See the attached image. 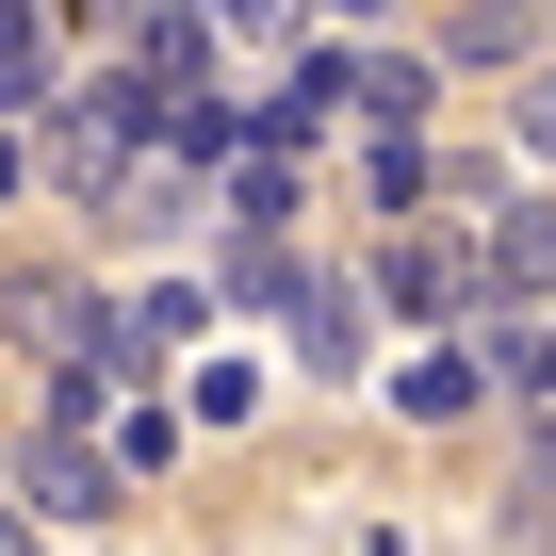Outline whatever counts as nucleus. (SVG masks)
<instances>
[{
	"mask_svg": "<svg viewBox=\"0 0 556 556\" xmlns=\"http://www.w3.org/2000/svg\"><path fill=\"white\" fill-rule=\"evenodd\" d=\"M556 540V426H523V475H507V556Z\"/></svg>",
	"mask_w": 556,
	"mask_h": 556,
	"instance_id": "obj_13",
	"label": "nucleus"
},
{
	"mask_svg": "<svg viewBox=\"0 0 556 556\" xmlns=\"http://www.w3.org/2000/svg\"><path fill=\"white\" fill-rule=\"evenodd\" d=\"M377 312H409V328H491L475 229H393V245H377Z\"/></svg>",
	"mask_w": 556,
	"mask_h": 556,
	"instance_id": "obj_2",
	"label": "nucleus"
},
{
	"mask_svg": "<svg viewBox=\"0 0 556 556\" xmlns=\"http://www.w3.org/2000/svg\"><path fill=\"white\" fill-rule=\"evenodd\" d=\"M0 491H17V475H0Z\"/></svg>",
	"mask_w": 556,
	"mask_h": 556,
	"instance_id": "obj_20",
	"label": "nucleus"
},
{
	"mask_svg": "<svg viewBox=\"0 0 556 556\" xmlns=\"http://www.w3.org/2000/svg\"><path fill=\"white\" fill-rule=\"evenodd\" d=\"M295 361H312V377H361V295H344L328 262L295 278Z\"/></svg>",
	"mask_w": 556,
	"mask_h": 556,
	"instance_id": "obj_10",
	"label": "nucleus"
},
{
	"mask_svg": "<svg viewBox=\"0 0 556 556\" xmlns=\"http://www.w3.org/2000/svg\"><path fill=\"white\" fill-rule=\"evenodd\" d=\"M66 83H50V17L34 0H0V115H50Z\"/></svg>",
	"mask_w": 556,
	"mask_h": 556,
	"instance_id": "obj_11",
	"label": "nucleus"
},
{
	"mask_svg": "<svg viewBox=\"0 0 556 556\" xmlns=\"http://www.w3.org/2000/svg\"><path fill=\"white\" fill-rule=\"evenodd\" d=\"M426 99H442V50H409V34L361 50V115H377L361 148H426Z\"/></svg>",
	"mask_w": 556,
	"mask_h": 556,
	"instance_id": "obj_6",
	"label": "nucleus"
},
{
	"mask_svg": "<svg viewBox=\"0 0 556 556\" xmlns=\"http://www.w3.org/2000/svg\"><path fill=\"white\" fill-rule=\"evenodd\" d=\"M197 17H213V34H262V17H295V0H197Z\"/></svg>",
	"mask_w": 556,
	"mask_h": 556,
	"instance_id": "obj_18",
	"label": "nucleus"
},
{
	"mask_svg": "<svg viewBox=\"0 0 556 556\" xmlns=\"http://www.w3.org/2000/svg\"><path fill=\"white\" fill-rule=\"evenodd\" d=\"M475 262H491V312H556V197H507L475 229Z\"/></svg>",
	"mask_w": 556,
	"mask_h": 556,
	"instance_id": "obj_5",
	"label": "nucleus"
},
{
	"mask_svg": "<svg viewBox=\"0 0 556 556\" xmlns=\"http://www.w3.org/2000/svg\"><path fill=\"white\" fill-rule=\"evenodd\" d=\"M426 50H442V66H491V83H523V66H540V0H458Z\"/></svg>",
	"mask_w": 556,
	"mask_h": 556,
	"instance_id": "obj_7",
	"label": "nucleus"
},
{
	"mask_svg": "<svg viewBox=\"0 0 556 556\" xmlns=\"http://www.w3.org/2000/svg\"><path fill=\"white\" fill-rule=\"evenodd\" d=\"M262 393H278V377H262L245 344H229V361H197V426H262Z\"/></svg>",
	"mask_w": 556,
	"mask_h": 556,
	"instance_id": "obj_16",
	"label": "nucleus"
},
{
	"mask_svg": "<svg viewBox=\"0 0 556 556\" xmlns=\"http://www.w3.org/2000/svg\"><path fill=\"white\" fill-rule=\"evenodd\" d=\"M361 197L409 229V213H442V148H361Z\"/></svg>",
	"mask_w": 556,
	"mask_h": 556,
	"instance_id": "obj_12",
	"label": "nucleus"
},
{
	"mask_svg": "<svg viewBox=\"0 0 556 556\" xmlns=\"http://www.w3.org/2000/svg\"><path fill=\"white\" fill-rule=\"evenodd\" d=\"M115 328H131V312L99 295L83 262H34V278H0V344H34L50 377H66V361H115Z\"/></svg>",
	"mask_w": 556,
	"mask_h": 556,
	"instance_id": "obj_1",
	"label": "nucleus"
},
{
	"mask_svg": "<svg viewBox=\"0 0 556 556\" xmlns=\"http://www.w3.org/2000/svg\"><path fill=\"white\" fill-rule=\"evenodd\" d=\"M328 17H344V34H377V50H393V17H409V0H328Z\"/></svg>",
	"mask_w": 556,
	"mask_h": 556,
	"instance_id": "obj_19",
	"label": "nucleus"
},
{
	"mask_svg": "<svg viewBox=\"0 0 556 556\" xmlns=\"http://www.w3.org/2000/svg\"><path fill=\"white\" fill-rule=\"evenodd\" d=\"M295 278H312L295 245H229V278H213V295H229V312H295Z\"/></svg>",
	"mask_w": 556,
	"mask_h": 556,
	"instance_id": "obj_15",
	"label": "nucleus"
},
{
	"mask_svg": "<svg viewBox=\"0 0 556 556\" xmlns=\"http://www.w3.org/2000/svg\"><path fill=\"white\" fill-rule=\"evenodd\" d=\"M507 148H540V164H556V50H540V66L507 83Z\"/></svg>",
	"mask_w": 556,
	"mask_h": 556,
	"instance_id": "obj_17",
	"label": "nucleus"
},
{
	"mask_svg": "<svg viewBox=\"0 0 556 556\" xmlns=\"http://www.w3.org/2000/svg\"><path fill=\"white\" fill-rule=\"evenodd\" d=\"M475 361H491V393H507L523 426H556V328H540V312H491Z\"/></svg>",
	"mask_w": 556,
	"mask_h": 556,
	"instance_id": "obj_8",
	"label": "nucleus"
},
{
	"mask_svg": "<svg viewBox=\"0 0 556 556\" xmlns=\"http://www.w3.org/2000/svg\"><path fill=\"white\" fill-rule=\"evenodd\" d=\"M115 66L180 115V99H213V17H197V0H131V34H115Z\"/></svg>",
	"mask_w": 556,
	"mask_h": 556,
	"instance_id": "obj_3",
	"label": "nucleus"
},
{
	"mask_svg": "<svg viewBox=\"0 0 556 556\" xmlns=\"http://www.w3.org/2000/svg\"><path fill=\"white\" fill-rule=\"evenodd\" d=\"M278 213H295V164L245 148V164H229V229H245V245H278Z\"/></svg>",
	"mask_w": 556,
	"mask_h": 556,
	"instance_id": "obj_14",
	"label": "nucleus"
},
{
	"mask_svg": "<svg viewBox=\"0 0 556 556\" xmlns=\"http://www.w3.org/2000/svg\"><path fill=\"white\" fill-rule=\"evenodd\" d=\"M393 409H409V426H475V409H491V361H475V344H426V361L393 377Z\"/></svg>",
	"mask_w": 556,
	"mask_h": 556,
	"instance_id": "obj_9",
	"label": "nucleus"
},
{
	"mask_svg": "<svg viewBox=\"0 0 556 556\" xmlns=\"http://www.w3.org/2000/svg\"><path fill=\"white\" fill-rule=\"evenodd\" d=\"M0 475H17V507H34V523H99V507H115V442H50V426H34Z\"/></svg>",
	"mask_w": 556,
	"mask_h": 556,
	"instance_id": "obj_4",
	"label": "nucleus"
}]
</instances>
